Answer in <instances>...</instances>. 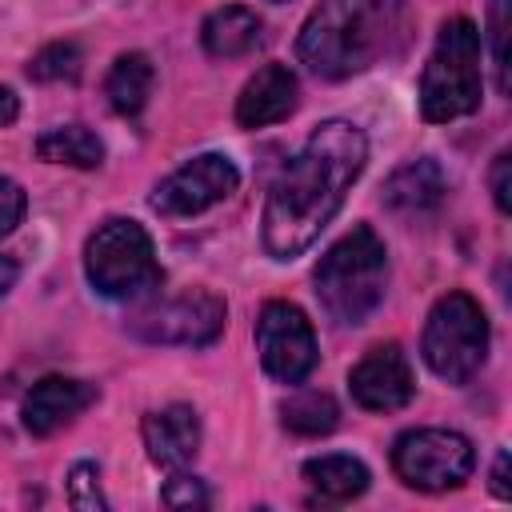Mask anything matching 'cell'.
<instances>
[{
  "mask_svg": "<svg viewBox=\"0 0 512 512\" xmlns=\"http://www.w3.org/2000/svg\"><path fill=\"white\" fill-rule=\"evenodd\" d=\"M368 164V136L352 120H324L288 160L264 200L260 244L272 260L304 256L340 212Z\"/></svg>",
  "mask_w": 512,
  "mask_h": 512,
  "instance_id": "cell-1",
  "label": "cell"
},
{
  "mask_svg": "<svg viewBox=\"0 0 512 512\" xmlns=\"http://www.w3.org/2000/svg\"><path fill=\"white\" fill-rule=\"evenodd\" d=\"M408 36L412 0H320L296 36V56L320 80H348L400 56Z\"/></svg>",
  "mask_w": 512,
  "mask_h": 512,
  "instance_id": "cell-2",
  "label": "cell"
},
{
  "mask_svg": "<svg viewBox=\"0 0 512 512\" xmlns=\"http://www.w3.org/2000/svg\"><path fill=\"white\" fill-rule=\"evenodd\" d=\"M312 292L328 320L340 328H360L372 320V312L384 304L388 292V248L368 228L356 224L344 232L312 268Z\"/></svg>",
  "mask_w": 512,
  "mask_h": 512,
  "instance_id": "cell-3",
  "label": "cell"
},
{
  "mask_svg": "<svg viewBox=\"0 0 512 512\" xmlns=\"http://www.w3.org/2000/svg\"><path fill=\"white\" fill-rule=\"evenodd\" d=\"M484 96L480 72V28L468 16H452L440 24L432 56L420 76V112L432 124H448L472 116Z\"/></svg>",
  "mask_w": 512,
  "mask_h": 512,
  "instance_id": "cell-4",
  "label": "cell"
},
{
  "mask_svg": "<svg viewBox=\"0 0 512 512\" xmlns=\"http://www.w3.org/2000/svg\"><path fill=\"white\" fill-rule=\"evenodd\" d=\"M84 276L108 300H144L164 284L156 244L140 220L112 216L84 244Z\"/></svg>",
  "mask_w": 512,
  "mask_h": 512,
  "instance_id": "cell-5",
  "label": "cell"
},
{
  "mask_svg": "<svg viewBox=\"0 0 512 512\" xmlns=\"http://www.w3.org/2000/svg\"><path fill=\"white\" fill-rule=\"evenodd\" d=\"M488 316L468 292H448L432 304L420 336L424 364L444 384H468L488 360Z\"/></svg>",
  "mask_w": 512,
  "mask_h": 512,
  "instance_id": "cell-6",
  "label": "cell"
},
{
  "mask_svg": "<svg viewBox=\"0 0 512 512\" xmlns=\"http://www.w3.org/2000/svg\"><path fill=\"white\" fill-rule=\"evenodd\" d=\"M392 468L408 488L444 492L460 488L476 468V448L452 428H412L392 444Z\"/></svg>",
  "mask_w": 512,
  "mask_h": 512,
  "instance_id": "cell-7",
  "label": "cell"
},
{
  "mask_svg": "<svg viewBox=\"0 0 512 512\" xmlns=\"http://www.w3.org/2000/svg\"><path fill=\"white\" fill-rule=\"evenodd\" d=\"M228 324V304L208 288H188L164 300H152L136 316H128V332L148 344H180V348H204L212 344Z\"/></svg>",
  "mask_w": 512,
  "mask_h": 512,
  "instance_id": "cell-8",
  "label": "cell"
},
{
  "mask_svg": "<svg viewBox=\"0 0 512 512\" xmlns=\"http://www.w3.org/2000/svg\"><path fill=\"white\" fill-rule=\"evenodd\" d=\"M256 352L272 380L280 384L308 380L320 352H316V332L304 308H296L292 300H268L256 316Z\"/></svg>",
  "mask_w": 512,
  "mask_h": 512,
  "instance_id": "cell-9",
  "label": "cell"
},
{
  "mask_svg": "<svg viewBox=\"0 0 512 512\" xmlns=\"http://www.w3.org/2000/svg\"><path fill=\"white\" fill-rule=\"evenodd\" d=\"M236 184H240V168L224 152H200V156L184 160L176 172H168L152 188L148 204H152V212H160L168 220H184V216H200L212 204L228 200L236 192Z\"/></svg>",
  "mask_w": 512,
  "mask_h": 512,
  "instance_id": "cell-10",
  "label": "cell"
},
{
  "mask_svg": "<svg viewBox=\"0 0 512 512\" xmlns=\"http://www.w3.org/2000/svg\"><path fill=\"white\" fill-rule=\"evenodd\" d=\"M348 392L368 412H400L416 396V376L396 340L372 344L360 364L348 372Z\"/></svg>",
  "mask_w": 512,
  "mask_h": 512,
  "instance_id": "cell-11",
  "label": "cell"
},
{
  "mask_svg": "<svg viewBox=\"0 0 512 512\" xmlns=\"http://www.w3.org/2000/svg\"><path fill=\"white\" fill-rule=\"evenodd\" d=\"M96 400H100V388L92 380H80V376H44V380H36L28 388L20 416H24V428L32 436H56L76 416H84Z\"/></svg>",
  "mask_w": 512,
  "mask_h": 512,
  "instance_id": "cell-12",
  "label": "cell"
},
{
  "mask_svg": "<svg viewBox=\"0 0 512 512\" xmlns=\"http://www.w3.org/2000/svg\"><path fill=\"white\" fill-rule=\"evenodd\" d=\"M300 104V84H296V72L280 60L256 68L248 76V84L240 88L236 96V124L240 128H268V124H280L296 112Z\"/></svg>",
  "mask_w": 512,
  "mask_h": 512,
  "instance_id": "cell-13",
  "label": "cell"
},
{
  "mask_svg": "<svg viewBox=\"0 0 512 512\" xmlns=\"http://www.w3.org/2000/svg\"><path fill=\"white\" fill-rule=\"evenodd\" d=\"M140 436H144V448H148L152 464H160L168 472H180L196 460L204 428H200V416H196L192 404H164V408L144 416Z\"/></svg>",
  "mask_w": 512,
  "mask_h": 512,
  "instance_id": "cell-14",
  "label": "cell"
},
{
  "mask_svg": "<svg viewBox=\"0 0 512 512\" xmlns=\"http://www.w3.org/2000/svg\"><path fill=\"white\" fill-rule=\"evenodd\" d=\"M444 196H448V176L432 156L408 160L384 180V208H392L396 216H428L444 204Z\"/></svg>",
  "mask_w": 512,
  "mask_h": 512,
  "instance_id": "cell-15",
  "label": "cell"
},
{
  "mask_svg": "<svg viewBox=\"0 0 512 512\" xmlns=\"http://www.w3.org/2000/svg\"><path fill=\"white\" fill-rule=\"evenodd\" d=\"M260 40H264V20L244 4H224V8L208 12L200 24V44L216 60L248 56Z\"/></svg>",
  "mask_w": 512,
  "mask_h": 512,
  "instance_id": "cell-16",
  "label": "cell"
},
{
  "mask_svg": "<svg viewBox=\"0 0 512 512\" xmlns=\"http://www.w3.org/2000/svg\"><path fill=\"white\" fill-rule=\"evenodd\" d=\"M152 84H156V68L144 52H120L104 76V96L112 104V112L120 116H140L148 96H152Z\"/></svg>",
  "mask_w": 512,
  "mask_h": 512,
  "instance_id": "cell-17",
  "label": "cell"
},
{
  "mask_svg": "<svg viewBox=\"0 0 512 512\" xmlns=\"http://www.w3.org/2000/svg\"><path fill=\"white\" fill-rule=\"evenodd\" d=\"M304 480L324 496V500H356L368 492L372 472L364 460L344 456V452H328V456H312L304 460Z\"/></svg>",
  "mask_w": 512,
  "mask_h": 512,
  "instance_id": "cell-18",
  "label": "cell"
},
{
  "mask_svg": "<svg viewBox=\"0 0 512 512\" xmlns=\"http://www.w3.org/2000/svg\"><path fill=\"white\" fill-rule=\"evenodd\" d=\"M36 156L48 164H68V168H100L104 144L88 124H60L36 136Z\"/></svg>",
  "mask_w": 512,
  "mask_h": 512,
  "instance_id": "cell-19",
  "label": "cell"
},
{
  "mask_svg": "<svg viewBox=\"0 0 512 512\" xmlns=\"http://www.w3.org/2000/svg\"><path fill=\"white\" fill-rule=\"evenodd\" d=\"M280 420L296 436H328L340 424V404L328 392L304 388V392H296L280 404Z\"/></svg>",
  "mask_w": 512,
  "mask_h": 512,
  "instance_id": "cell-20",
  "label": "cell"
},
{
  "mask_svg": "<svg viewBox=\"0 0 512 512\" xmlns=\"http://www.w3.org/2000/svg\"><path fill=\"white\" fill-rule=\"evenodd\" d=\"M80 68H84V52L72 44V40H56V44H44L32 60H28V76L40 80V84H60V80H80Z\"/></svg>",
  "mask_w": 512,
  "mask_h": 512,
  "instance_id": "cell-21",
  "label": "cell"
},
{
  "mask_svg": "<svg viewBox=\"0 0 512 512\" xmlns=\"http://www.w3.org/2000/svg\"><path fill=\"white\" fill-rule=\"evenodd\" d=\"M68 504L76 512H104L108 500L100 492V468L92 460H76L68 468Z\"/></svg>",
  "mask_w": 512,
  "mask_h": 512,
  "instance_id": "cell-22",
  "label": "cell"
},
{
  "mask_svg": "<svg viewBox=\"0 0 512 512\" xmlns=\"http://www.w3.org/2000/svg\"><path fill=\"white\" fill-rule=\"evenodd\" d=\"M160 500L168 504V508H208V488H204V480L200 476H188L184 468L164 484V492H160Z\"/></svg>",
  "mask_w": 512,
  "mask_h": 512,
  "instance_id": "cell-23",
  "label": "cell"
},
{
  "mask_svg": "<svg viewBox=\"0 0 512 512\" xmlns=\"http://www.w3.org/2000/svg\"><path fill=\"white\" fill-rule=\"evenodd\" d=\"M488 24H492V60H496V84H500V92H508V48H504V36H508V0H492Z\"/></svg>",
  "mask_w": 512,
  "mask_h": 512,
  "instance_id": "cell-24",
  "label": "cell"
},
{
  "mask_svg": "<svg viewBox=\"0 0 512 512\" xmlns=\"http://www.w3.org/2000/svg\"><path fill=\"white\" fill-rule=\"evenodd\" d=\"M24 208H28V196L16 180L0 176V236H8L20 220H24Z\"/></svg>",
  "mask_w": 512,
  "mask_h": 512,
  "instance_id": "cell-25",
  "label": "cell"
},
{
  "mask_svg": "<svg viewBox=\"0 0 512 512\" xmlns=\"http://www.w3.org/2000/svg\"><path fill=\"white\" fill-rule=\"evenodd\" d=\"M508 168H512V156L508 152H496L492 172H488V184H492V200H496L500 212H508Z\"/></svg>",
  "mask_w": 512,
  "mask_h": 512,
  "instance_id": "cell-26",
  "label": "cell"
},
{
  "mask_svg": "<svg viewBox=\"0 0 512 512\" xmlns=\"http://www.w3.org/2000/svg\"><path fill=\"white\" fill-rule=\"evenodd\" d=\"M492 492L500 500H508V452L504 448L496 452V464H492Z\"/></svg>",
  "mask_w": 512,
  "mask_h": 512,
  "instance_id": "cell-27",
  "label": "cell"
},
{
  "mask_svg": "<svg viewBox=\"0 0 512 512\" xmlns=\"http://www.w3.org/2000/svg\"><path fill=\"white\" fill-rule=\"evenodd\" d=\"M16 116H20V100H16V92H12V88H4V84H0V128H8Z\"/></svg>",
  "mask_w": 512,
  "mask_h": 512,
  "instance_id": "cell-28",
  "label": "cell"
},
{
  "mask_svg": "<svg viewBox=\"0 0 512 512\" xmlns=\"http://www.w3.org/2000/svg\"><path fill=\"white\" fill-rule=\"evenodd\" d=\"M16 276H20V264H16V256H0V296H4V292H12Z\"/></svg>",
  "mask_w": 512,
  "mask_h": 512,
  "instance_id": "cell-29",
  "label": "cell"
},
{
  "mask_svg": "<svg viewBox=\"0 0 512 512\" xmlns=\"http://www.w3.org/2000/svg\"><path fill=\"white\" fill-rule=\"evenodd\" d=\"M276 4H280V0H276Z\"/></svg>",
  "mask_w": 512,
  "mask_h": 512,
  "instance_id": "cell-30",
  "label": "cell"
}]
</instances>
